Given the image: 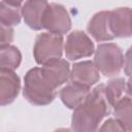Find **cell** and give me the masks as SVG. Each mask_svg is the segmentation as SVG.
<instances>
[{
  "mask_svg": "<svg viewBox=\"0 0 132 132\" xmlns=\"http://www.w3.org/2000/svg\"><path fill=\"white\" fill-rule=\"evenodd\" d=\"M113 106L105 85L96 86L89 92L84 102L73 109L71 129L77 132L96 131L101 121L110 114Z\"/></svg>",
  "mask_w": 132,
  "mask_h": 132,
  "instance_id": "6da1fadb",
  "label": "cell"
},
{
  "mask_svg": "<svg viewBox=\"0 0 132 132\" xmlns=\"http://www.w3.org/2000/svg\"><path fill=\"white\" fill-rule=\"evenodd\" d=\"M23 95L31 104L43 106L53 102L57 88L47 79L41 67H33L25 74Z\"/></svg>",
  "mask_w": 132,
  "mask_h": 132,
  "instance_id": "7a4b0ae2",
  "label": "cell"
},
{
  "mask_svg": "<svg viewBox=\"0 0 132 132\" xmlns=\"http://www.w3.org/2000/svg\"><path fill=\"white\" fill-rule=\"evenodd\" d=\"M64 51L63 35L45 32L39 34L34 43L33 56L38 65H45L62 58Z\"/></svg>",
  "mask_w": 132,
  "mask_h": 132,
  "instance_id": "3957f363",
  "label": "cell"
},
{
  "mask_svg": "<svg viewBox=\"0 0 132 132\" xmlns=\"http://www.w3.org/2000/svg\"><path fill=\"white\" fill-rule=\"evenodd\" d=\"M94 63L100 73L111 77L120 73L124 66V55L121 47L112 42L101 43L94 53Z\"/></svg>",
  "mask_w": 132,
  "mask_h": 132,
  "instance_id": "277c9868",
  "label": "cell"
},
{
  "mask_svg": "<svg viewBox=\"0 0 132 132\" xmlns=\"http://www.w3.org/2000/svg\"><path fill=\"white\" fill-rule=\"evenodd\" d=\"M64 51L68 60L75 61L92 56L95 53V46L91 38L84 31L75 30L67 36Z\"/></svg>",
  "mask_w": 132,
  "mask_h": 132,
  "instance_id": "5b68a950",
  "label": "cell"
},
{
  "mask_svg": "<svg viewBox=\"0 0 132 132\" xmlns=\"http://www.w3.org/2000/svg\"><path fill=\"white\" fill-rule=\"evenodd\" d=\"M71 28V19L67 9L58 3L48 4L43 16V29L47 32L64 35Z\"/></svg>",
  "mask_w": 132,
  "mask_h": 132,
  "instance_id": "8992f818",
  "label": "cell"
},
{
  "mask_svg": "<svg viewBox=\"0 0 132 132\" xmlns=\"http://www.w3.org/2000/svg\"><path fill=\"white\" fill-rule=\"evenodd\" d=\"M109 27L114 37L127 38L132 35V9L119 7L109 11Z\"/></svg>",
  "mask_w": 132,
  "mask_h": 132,
  "instance_id": "52a82bcc",
  "label": "cell"
},
{
  "mask_svg": "<svg viewBox=\"0 0 132 132\" xmlns=\"http://www.w3.org/2000/svg\"><path fill=\"white\" fill-rule=\"evenodd\" d=\"M47 6V0H26L22 6V15L26 25L35 31L43 29V16Z\"/></svg>",
  "mask_w": 132,
  "mask_h": 132,
  "instance_id": "ba28073f",
  "label": "cell"
},
{
  "mask_svg": "<svg viewBox=\"0 0 132 132\" xmlns=\"http://www.w3.org/2000/svg\"><path fill=\"white\" fill-rule=\"evenodd\" d=\"M99 73L100 71L96 67L94 61H81L73 64L70 72V79L73 82L91 88L99 81Z\"/></svg>",
  "mask_w": 132,
  "mask_h": 132,
  "instance_id": "9c48e42d",
  "label": "cell"
},
{
  "mask_svg": "<svg viewBox=\"0 0 132 132\" xmlns=\"http://www.w3.org/2000/svg\"><path fill=\"white\" fill-rule=\"evenodd\" d=\"M21 89L20 77L12 70L0 69V103L8 105L18 97Z\"/></svg>",
  "mask_w": 132,
  "mask_h": 132,
  "instance_id": "30bf717a",
  "label": "cell"
},
{
  "mask_svg": "<svg viewBox=\"0 0 132 132\" xmlns=\"http://www.w3.org/2000/svg\"><path fill=\"white\" fill-rule=\"evenodd\" d=\"M108 14L109 11H99L92 16L88 24L87 30L89 34L98 42L109 41L116 38L109 27Z\"/></svg>",
  "mask_w": 132,
  "mask_h": 132,
  "instance_id": "8fae6325",
  "label": "cell"
},
{
  "mask_svg": "<svg viewBox=\"0 0 132 132\" xmlns=\"http://www.w3.org/2000/svg\"><path fill=\"white\" fill-rule=\"evenodd\" d=\"M41 69L47 79L57 89L63 84L67 82L70 78V66L69 63L64 59H59L45 65H42Z\"/></svg>",
  "mask_w": 132,
  "mask_h": 132,
  "instance_id": "7c38bea8",
  "label": "cell"
},
{
  "mask_svg": "<svg viewBox=\"0 0 132 132\" xmlns=\"http://www.w3.org/2000/svg\"><path fill=\"white\" fill-rule=\"evenodd\" d=\"M89 92L90 88L71 81L60 90L59 96L66 107H68L69 109H74L84 102Z\"/></svg>",
  "mask_w": 132,
  "mask_h": 132,
  "instance_id": "4fadbf2b",
  "label": "cell"
},
{
  "mask_svg": "<svg viewBox=\"0 0 132 132\" xmlns=\"http://www.w3.org/2000/svg\"><path fill=\"white\" fill-rule=\"evenodd\" d=\"M113 116L125 131H132V99L123 96L113 106Z\"/></svg>",
  "mask_w": 132,
  "mask_h": 132,
  "instance_id": "5bb4252c",
  "label": "cell"
},
{
  "mask_svg": "<svg viewBox=\"0 0 132 132\" xmlns=\"http://www.w3.org/2000/svg\"><path fill=\"white\" fill-rule=\"evenodd\" d=\"M22 62V54L19 48L11 44L1 45L0 47V69L12 70L19 68Z\"/></svg>",
  "mask_w": 132,
  "mask_h": 132,
  "instance_id": "9a60e30c",
  "label": "cell"
},
{
  "mask_svg": "<svg viewBox=\"0 0 132 132\" xmlns=\"http://www.w3.org/2000/svg\"><path fill=\"white\" fill-rule=\"evenodd\" d=\"M22 8L18 6H12L4 1L0 3V24L13 27L21 23L22 19Z\"/></svg>",
  "mask_w": 132,
  "mask_h": 132,
  "instance_id": "2e32d148",
  "label": "cell"
},
{
  "mask_svg": "<svg viewBox=\"0 0 132 132\" xmlns=\"http://www.w3.org/2000/svg\"><path fill=\"white\" fill-rule=\"evenodd\" d=\"M126 84L127 82L123 77H114L105 85L107 94L113 105L124 96V93L126 92Z\"/></svg>",
  "mask_w": 132,
  "mask_h": 132,
  "instance_id": "e0dca14e",
  "label": "cell"
},
{
  "mask_svg": "<svg viewBox=\"0 0 132 132\" xmlns=\"http://www.w3.org/2000/svg\"><path fill=\"white\" fill-rule=\"evenodd\" d=\"M1 40L0 43L1 45H6L9 44L13 40V29L12 27L5 26L1 24Z\"/></svg>",
  "mask_w": 132,
  "mask_h": 132,
  "instance_id": "ac0fdd59",
  "label": "cell"
},
{
  "mask_svg": "<svg viewBox=\"0 0 132 132\" xmlns=\"http://www.w3.org/2000/svg\"><path fill=\"white\" fill-rule=\"evenodd\" d=\"M100 131H125L123 126L120 124V122L114 119H108L107 121L102 124V126L99 128Z\"/></svg>",
  "mask_w": 132,
  "mask_h": 132,
  "instance_id": "d6986e66",
  "label": "cell"
},
{
  "mask_svg": "<svg viewBox=\"0 0 132 132\" xmlns=\"http://www.w3.org/2000/svg\"><path fill=\"white\" fill-rule=\"evenodd\" d=\"M124 72L129 77L132 76V45L127 50L124 56Z\"/></svg>",
  "mask_w": 132,
  "mask_h": 132,
  "instance_id": "ffe728a7",
  "label": "cell"
},
{
  "mask_svg": "<svg viewBox=\"0 0 132 132\" xmlns=\"http://www.w3.org/2000/svg\"><path fill=\"white\" fill-rule=\"evenodd\" d=\"M1 1H4L5 3H7L9 5L18 6V7H20L23 4V2H24V0H1Z\"/></svg>",
  "mask_w": 132,
  "mask_h": 132,
  "instance_id": "44dd1931",
  "label": "cell"
},
{
  "mask_svg": "<svg viewBox=\"0 0 132 132\" xmlns=\"http://www.w3.org/2000/svg\"><path fill=\"white\" fill-rule=\"evenodd\" d=\"M126 92L132 97V76L129 78V80L126 84Z\"/></svg>",
  "mask_w": 132,
  "mask_h": 132,
  "instance_id": "7402d4cb",
  "label": "cell"
}]
</instances>
